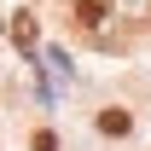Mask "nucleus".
<instances>
[{
  "label": "nucleus",
  "mask_w": 151,
  "mask_h": 151,
  "mask_svg": "<svg viewBox=\"0 0 151 151\" xmlns=\"http://www.w3.org/2000/svg\"><path fill=\"white\" fill-rule=\"evenodd\" d=\"M76 18H81V29H99V23L111 18V6H105V0H81V6H76Z\"/></svg>",
  "instance_id": "nucleus-1"
},
{
  "label": "nucleus",
  "mask_w": 151,
  "mask_h": 151,
  "mask_svg": "<svg viewBox=\"0 0 151 151\" xmlns=\"http://www.w3.org/2000/svg\"><path fill=\"white\" fill-rule=\"evenodd\" d=\"M128 128H134L128 111H99V134H128Z\"/></svg>",
  "instance_id": "nucleus-2"
},
{
  "label": "nucleus",
  "mask_w": 151,
  "mask_h": 151,
  "mask_svg": "<svg viewBox=\"0 0 151 151\" xmlns=\"http://www.w3.org/2000/svg\"><path fill=\"white\" fill-rule=\"evenodd\" d=\"M12 35H18V47H23V52H29V47H35V18L23 12V18H18V29H12Z\"/></svg>",
  "instance_id": "nucleus-3"
},
{
  "label": "nucleus",
  "mask_w": 151,
  "mask_h": 151,
  "mask_svg": "<svg viewBox=\"0 0 151 151\" xmlns=\"http://www.w3.org/2000/svg\"><path fill=\"white\" fill-rule=\"evenodd\" d=\"M35 151H58V139H52L47 128H41V134H35Z\"/></svg>",
  "instance_id": "nucleus-4"
}]
</instances>
